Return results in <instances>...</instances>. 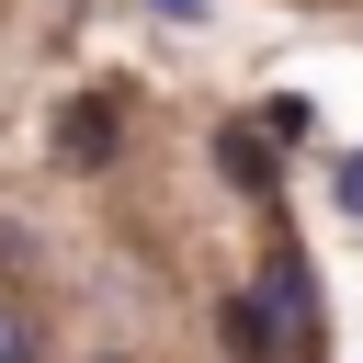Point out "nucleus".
<instances>
[{
  "instance_id": "obj_1",
  "label": "nucleus",
  "mask_w": 363,
  "mask_h": 363,
  "mask_svg": "<svg viewBox=\"0 0 363 363\" xmlns=\"http://www.w3.org/2000/svg\"><path fill=\"white\" fill-rule=\"evenodd\" d=\"M216 170H227V193H250V204H272L284 182H272V136L261 125H216Z\"/></svg>"
},
{
  "instance_id": "obj_5",
  "label": "nucleus",
  "mask_w": 363,
  "mask_h": 363,
  "mask_svg": "<svg viewBox=\"0 0 363 363\" xmlns=\"http://www.w3.org/2000/svg\"><path fill=\"white\" fill-rule=\"evenodd\" d=\"M91 363H136V352H91Z\"/></svg>"
},
{
  "instance_id": "obj_2",
  "label": "nucleus",
  "mask_w": 363,
  "mask_h": 363,
  "mask_svg": "<svg viewBox=\"0 0 363 363\" xmlns=\"http://www.w3.org/2000/svg\"><path fill=\"white\" fill-rule=\"evenodd\" d=\"M57 147H68V159H91V170H102V159H113V102H79V113H68V125H57Z\"/></svg>"
},
{
  "instance_id": "obj_4",
  "label": "nucleus",
  "mask_w": 363,
  "mask_h": 363,
  "mask_svg": "<svg viewBox=\"0 0 363 363\" xmlns=\"http://www.w3.org/2000/svg\"><path fill=\"white\" fill-rule=\"evenodd\" d=\"M147 11H159V23H193V11H204V0H147Z\"/></svg>"
},
{
  "instance_id": "obj_3",
  "label": "nucleus",
  "mask_w": 363,
  "mask_h": 363,
  "mask_svg": "<svg viewBox=\"0 0 363 363\" xmlns=\"http://www.w3.org/2000/svg\"><path fill=\"white\" fill-rule=\"evenodd\" d=\"M0 363H57V352H45V318H34L23 295H0Z\"/></svg>"
}]
</instances>
